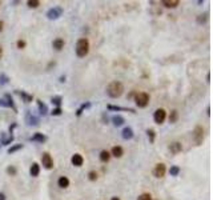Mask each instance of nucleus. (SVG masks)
Listing matches in <instances>:
<instances>
[{
  "label": "nucleus",
  "instance_id": "a211bd4d",
  "mask_svg": "<svg viewBox=\"0 0 213 200\" xmlns=\"http://www.w3.org/2000/svg\"><path fill=\"white\" fill-rule=\"evenodd\" d=\"M161 4L165 8H176L180 4V2L179 0H163Z\"/></svg>",
  "mask_w": 213,
  "mask_h": 200
},
{
  "label": "nucleus",
  "instance_id": "9b49d317",
  "mask_svg": "<svg viewBox=\"0 0 213 200\" xmlns=\"http://www.w3.org/2000/svg\"><path fill=\"white\" fill-rule=\"evenodd\" d=\"M27 123H28V126H39V118L33 116V115H31L29 111H27Z\"/></svg>",
  "mask_w": 213,
  "mask_h": 200
},
{
  "label": "nucleus",
  "instance_id": "5701e85b",
  "mask_svg": "<svg viewBox=\"0 0 213 200\" xmlns=\"http://www.w3.org/2000/svg\"><path fill=\"white\" fill-rule=\"evenodd\" d=\"M99 158H100V160H101L103 163H108V162H109V159H111V153H109V151H106V149L101 151Z\"/></svg>",
  "mask_w": 213,
  "mask_h": 200
},
{
  "label": "nucleus",
  "instance_id": "8fccbe9b",
  "mask_svg": "<svg viewBox=\"0 0 213 200\" xmlns=\"http://www.w3.org/2000/svg\"><path fill=\"white\" fill-rule=\"evenodd\" d=\"M0 4H2V3H0Z\"/></svg>",
  "mask_w": 213,
  "mask_h": 200
},
{
  "label": "nucleus",
  "instance_id": "412c9836",
  "mask_svg": "<svg viewBox=\"0 0 213 200\" xmlns=\"http://www.w3.org/2000/svg\"><path fill=\"white\" fill-rule=\"evenodd\" d=\"M112 123L116 127H120V126H123V124L125 123V119H124L123 116H120V115H115V116H112Z\"/></svg>",
  "mask_w": 213,
  "mask_h": 200
},
{
  "label": "nucleus",
  "instance_id": "393cba45",
  "mask_svg": "<svg viewBox=\"0 0 213 200\" xmlns=\"http://www.w3.org/2000/svg\"><path fill=\"white\" fill-rule=\"evenodd\" d=\"M20 149H23V144H15V145H12L11 148H8V153L12 155V153H15Z\"/></svg>",
  "mask_w": 213,
  "mask_h": 200
},
{
  "label": "nucleus",
  "instance_id": "a18cd8bd",
  "mask_svg": "<svg viewBox=\"0 0 213 200\" xmlns=\"http://www.w3.org/2000/svg\"><path fill=\"white\" fill-rule=\"evenodd\" d=\"M2 56H3V48L0 46V59H2Z\"/></svg>",
  "mask_w": 213,
  "mask_h": 200
},
{
  "label": "nucleus",
  "instance_id": "0eeeda50",
  "mask_svg": "<svg viewBox=\"0 0 213 200\" xmlns=\"http://www.w3.org/2000/svg\"><path fill=\"white\" fill-rule=\"evenodd\" d=\"M41 164L46 170H52L53 168V159L48 152H44L41 156Z\"/></svg>",
  "mask_w": 213,
  "mask_h": 200
},
{
  "label": "nucleus",
  "instance_id": "e433bc0d",
  "mask_svg": "<svg viewBox=\"0 0 213 200\" xmlns=\"http://www.w3.org/2000/svg\"><path fill=\"white\" fill-rule=\"evenodd\" d=\"M88 179H89L91 181H96L97 180V173H96V171H91L89 173H88Z\"/></svg>",
  "mask_w": 213,
  "mask_h": 200
},
{
  "label": "nucleus",
  "instance_id": "72a5a7b5",
  "mask_svg": "<svg viewBox=\"0 0 213 200\" xmlns=\"http://www.w3.org/2000/svg\"><path fill=\"white\" fill-rule=\"evenodd\" d=\"M8 82H10V78H8L7 75H4V73L0 75V86H6Z\"/></svg>",
  "mask_w": 213,
  "mask_h": 200
},
{
  "label": "nucleus",
  "instance_id": "6ab92c4d",
  "mask_svg": "<svg viewBox=\"0 0 213 200\" xmlns=\"http://www.w3.org/2000/svg\"><path fill=\"white\" fill-rule=\"evenodd\" d=\"M29 173H31V176H33V177L39 176V173H40V166H39L37 163H32V166H31V168H29Z\"/></svg>",
  "mask_w": 213,
  "mask_h": 200
},
{
  "label": "nucleus",
  "instance_id": "aec40b11",
  "mask_svg": "<svg viewBox=\"0 0 213 200\" xmlns=\"http://www.w3.org/2000/svg\"><path fill=\"white\" fill-rule=\"evenodd\" d=\"M57 184L60 188H67V187H69V179L67 176H60L57 180Z\"/></svg>",
  "mask_w": 213,
  "mask_h": 200
},
{
  "label": "nucleus",
  "instance_id": "f3484780",
  "mask_svg": "<svg viewBox=\"0 0 213 200\" xmlns=\"http://www.w3.org/2000/svg\"><path fill=\"white\" fill-rule=\"evenodd\" d=\"M29 140L31 141H37V143H44V141L47 140V136L43 135V133H40V132H36L32 137H29Z\"/></svg>",
  "mask_w": 213,
  "mask_h": 200
},
{
  "label": "nucleus",
  "instance_id": "bb28decb",
  "mask_svg": "<svg viewBox=\"0 0 213 200\" xmlns=\"http://www.w3.org/2000/svg\"><path fill=\"white\" fill-rule=\"evenodd\" d=\"M169 173H171V176H177L180 173V167L179 166H172L169 168Z\"/></svg>",
  "mask_w": 213,
  "mask_h": 200
},
{
  "label": "nucleus",
  "instance_id": "58836bf2",
  "mask_svg": "<svg viewBox=\"0 0 213 200\" xmlns=\"http://www.w3.org/2000/svg\"><path fill=\"white\" fill-rule=\"evenodd\" d=\"M16 46H17V48L19 50H23V48H25V46H27V43L24 42V40H17V43H16Z\"/></svg>",
  "mask_w": 213,
  "mask_h": 200
},
{
  "label": "nucleus",
  "instance_id": "b1692460",
  "mask_svg": "<svg viewBox=\"0 0 213 200\" xmlns=\"http://www.w3.org/2000/svg\"><path fill=\"white\" fill-rule=\"evenodd\" d=\"M177 119H179V112H177L176 109L171 111V113H169V123H176Z\"/></svg>",
  "mask_w": 213,
  "mask_h": 200
},
{
  "label": "nucleus",
  "instance_id": "4c0bfd02",
  "mask_svg": "<svg viewBox=\"0 0 213 200\" xmlns=\"http://www.w3.org/2000/svg\"><path fill=\"white\" fill-rule=\"evenodd\" d=\"M137 200H152V196H150V193H141Z\"/></svg>",
  "mask_w": 213,
  "mask_h": 200
},
{
  "label": "nucleus",
  "instance_id": "6e6552de",
  "mask_svg": "<svg viewBox=\"0 0 213 200\" xmlns=\"http://www.w3.org/2000/svg\"><path fill=\"white\" fill-rule=\"evenodd\" d=\"M165 173H167V167H165V164L164 163H159L154 166L153 168V175L156 176V177H164L165 176Z\"/></svg>",
  "mask_w": 213,
  "mask_h": 200
},
{
  "label": "nucleus",
  "instance_id": "473e14b6",
  "mask_svg": "<svg viewBox=\"0 0 213 200\" xmlns=\"http://www.w3.org/2000/svg\"><path fill=\"white\" fill-rule=\"evenodd\" d=\"M6 100L8 101V104H10V108H12L13 111H15V112H16V107H15V104H13V100H12V97L10 96V95H8V93H7V95H6Z\"/></svg>",
  "mask_w": 213,
  "mask_h": 200
},
{
  "label": "nucleus",
  "instance_id": "7ed1b4c3",
  "mask_svg": "<svg viewBox=\"0 0 213 200\" xmlns=\"http://www.w3.org/2000/svg\"><path fill=\"white\" fill-rule=\"evenodd\" d=\"M133 97H135V103L139 108H145L149 104V95L146 92H137Z\"/></svg>",
  "mask_w": 213,
  "mask_h": 200
},
{
  "label": "nucleus",
  "instance_id": "2f4dec72",
  "mask_svg": "<svg viewBox=\"0 0 213 200\" xmlns=\"http://www.w3.org/2000/svg\"><path fill=\"white\" fill-rule=\"evenodd\" d=\"M63 113V109H61V107H56V108H53L51 111V115L52 116H60V115Z\"/></svg>",
  "mask_w": 213,
  "mask_h": 200
},
{
  "label": "nucleus",
  "instance_id": "2eb2a0df",
  "mask_svg": "<svg viewBox=\"0 0 213 200\" xmlns=\"http://www.w3.org/2000/svg\"><path fill=\"white\" fill-rule=\"evenodd\" d=\"M111 156H115V158H121L124 155V149L121 148L120 145H115L112 149H111Z\"/></svg>",
  "mask_w": 213,
  "mask_h": 200
},
{
  "label": "nucleus",
  "instance_id": "a878e982",
  "mask_svg": "<svg viewBox=\"0 0 213 200\" xmlns=\"http://www.w3.org/2000/svg\"><path fill=\"white\" fill-rule=\"evenodd\" d=\"M87 108H91V103H89V101H88V103H84V104L80 105V108L76 111V116H80V115L83 113V111H84V109H87Z\"/></svg>",
  "mask_w": 213,
  "mask_h": 200
},
{
  "label": "nucleus",
  "instance_id": "f8f14e48",
  "mask_svg": "<svg viewBox=\"0 0 213 200\" xmlns=\"http://www.w3.org/2000/svg\"><path fill=\"white\" fill-rule=\"evenodd\" d=\"M121 136H123L124 140H131L132 137L135 136V133H133V130L131 127H125L123 130V132H121Z\"/></svg>",
  "mask_w": 213,
  "mask_h": 200
},
{
  "label": "nucleus",
  "instance_id": "c03bdc74",
  "mask_svg": "<svg viewBox=\"0 0 213 200\" xmlns=\"http://www.w3.org/2000/svg\"><path fill=\"white\" fill-rule=\"evenodd\" d=\"M206 82H208V83H209V82H211V75H209V73H208V75H206Z\"/></svg>",
  "mask_w": 213,
  "mask_h": 200
},
{
  "label": "nucleus",
  "instance_id": "20e7f679",
  "mask_svg": "<svg viewBox=\"0 0 213 200\" xmlns=\"http://www.w3.org/2000/svg\"><path fill=\"white\" fill-rule=\"evenodd\" d=\"M193 141L196 145H201L204 141V128L201 126H196L193 130Z\"/></svg>",
  "mask_w": 213,
  "mask_h": 200
},
{
  "label": "nucleus",
  "instance_id": "f03ea898",
  "mask_svg": "<svg viewBox=\"0 0 213 200\" xmlns=\"http://www.w3.org/2000/svg\"><path fill=\"white\" fill-rule=\"evenodd\" d=\"M75 50H76V55L79 57H85L88 55V52H89V42H88V39L85 38L79 39Z\"/></svg>",
  "mask_w": 213,
  "mask_h": 200
},
{
  "label": "nucleus",
  "instance_id": "de8ad7c7",
  "mask_svg": "<svg viewBox=\"0 0 213 200\" xmlns=\"http://www.w3.org/2000/svg\"><path fill=\"white\" fill-rule=\"evenodd\" d=\"M206 113L211 115V107H208V108H206Z\"/></svg>",
  "mask_w": 213,
  "mask_h": 200
},
{
  "label": "nucleus",
  "instance_id": "09e8293b",
  "mask_svg": "<svg viewBox=\"0 0 213 200\" xmlns=\"http://www.w3.org/2000/svg\"><path fill=\"white\" fill-rule=\"evenodd\" d=\"M111 200H120L119 198H116V196H115V198H112V199H111Z\"/></svg>",
  "mask_w": 213,
  "mask_h": 200
},
{
  "label": "nucleus",
  "instance_id": "9d476101",
  "mask_svg": "<svg viewBox=\"0 0 213 200\" xmlns=\"http://www.w3.org/2000/svg\"><path fill=\"white\" fill-rule=\"evenodd\" d=\"M169 151L173 155H177L183 151V145H181V143H179V141H173V143L169 144Z\"/></svg>",
  "mask_w": 213,
  "mask_h": 200
},
{
  "label": "nucleus",
  "instance_id": "cd10ccee",
  "mask_svg": "<svg viewBox=\"0 0 213 200\" xmlns=\"http://www.w3.org/2000/svg\"><path fill=\"white\" fill-rule=\"evenodd\" d=\"M51 101H52L53 105L60 107V105H61V101H63V99H61V96H53L52 99H51Z\"/></svg>",
  "mask_w": 213,
  "mask_h": 200
},
{
  "label": "nucleus",
  "instance_id": "37998d69",
  "mask_svg": "<svg viewBox=\"0 0 213 200\" xmlns=\"http://www.w3.org/2000/svg\"><path fill=\"white\" fill-rule=\"evenodd\" d=\"M3 27H4V21H2V20H0V32H2V31H3Z\"/></svg>",
  "mask_w": 213,
  "mask_h": 200
},
{
  "label": "nucleus",
  "instance_id": "ddd939ff",
  "mask_svg": "<svg viewBox=\"0 0 213 200\" xmlns=\"http://www.w3.org/2000/svg\"><path fill=\"white\" fill-rule=\"evenodd\" d=\"M16 93L21 97V99H23L24 103H31V101L33 100V96H32V95H29V93H27V92H24V91H19V90H16Z\"/></svg>",
  "mask_w": 213,
  "mask_h": 200
},
{
  "label": "nucleus",
  "instance_id": "79ce46f5",
  "mask_svg": "<svg viewBox=\"0 0 213 200\" xmlns=\"http://www.w3.org/2000/svg\"><path fill=\"white\" fill-rule=\"evenodd\" d=\"M0 200H7L6 199V195H4L3 192H0Z\"/></svg>",
  "mask_w": 213,
  "mask_h": 200
},
{
  "label": "nucleus",
  "instance_id": "f257e3e1",
  "mask_svg": "<svg viewBox=\"0 0 213 200\" xmlns=\"http://www.w3.org/2000/svg\"><path fill=\"white\" fill-rule=\"evenodd\" d=\"M124 93V86L121 82H112L106 87V95L112 99H117Z\"/></svg>",
  "mask_w": 213,
  "mask_h": 200
},
{
  "label": "nucleus",
  "instance_id": "c85d7f7f",
  "mask_svg": "<svg viewBox=\"0 0 213 200\" xmlns=\"http://www.w3.org/2000/svg\"><path fill=\"white\" fill-rule=\"evenodd\" d=\"M146 135H148V139L150 143H154V137H156V132L153 130H146Z\"/></svg>",
  "mask_w": 213,
  "mask_h": 200
},
{
  "label": "nucleus",
  "instance_id": "1a4fd4ad",
  "mask_svg": "<svg viewBox=\"0 0 213 200\" xmlns=\"http://www.w3.org/2000/svg\"><path fill=\"white\" fill-rule=\"evenodd\" d=\"M71 163H72L75 167H81L84 164V158L80 153H75L73 156L71 158Z\"/></svg>",
  "mask_w": 213,
  "mask_h": 200
},
{
  "label": "nucleus",
  "instance_id": "f704fd0d",
  "mask_svg": "<svg viewBox=\"0 0 213 200\" xmlns=\"http://www.w3.org/2000/svg\"><path fill=\"white\" fill-rule=\"evenodd\" d=\"M7 173H8V175H11V176H15L16 175V173H17V170H16V168L15 167H13V166H10V167H7Z\"/></svg>",
  "mask_w": 213,
  "mask_h": 200
},
{
  "label": "nucleus",
  "instance_id": "49530a36",
  "mask_svg": "<svg viewBox=\"0 0 213 200\" xmlns=\"http://www.w3.org/2000/svg\"><path fill=\"white\" fill-rule=\"evenodd\" d=\"M60 82L64 83V82H65V76H61V78H60Z\"/></svg>",
  "mask_w": 213,
  "mask_h": 200
},
{
  "label": "nucleus",
  "instance_id": "c756f323",
  "mask_svg": "<svg viewBox=\"0 0 213 200\" xmlns=\"http://www.w3.org/2000/svg\"><path fill=\"white\" fill-rule=\"evenodd\" d=\"M27 6L29 8H37L40 6V2L39 0H28V2H27Z\"/></svg>",
  "mask_w": 213,
  "mask_h": 200
},
{
  "label": "nucleus",
  "instance_id": "ea45409f",
  "mask_svg": "<svg viewBox=\"0 0 213 200\" xmlns=\"http://www.w3.org/2000/svg\"><path fill=\"white\" fill-rule=\"evenodd\" d=\"M0 105L6 107V108H10V104H8V101L6 99H0Z\"/></svg>",
  "mask_w": 213,
  "mask_h": 200
},
{
  "label": "nucleus",
  "instance_id": "7c9ffc66",
  "mask_svg": "<svg viewBox=\"0 0 213 200\" xmlns=\"http://www.w3.org/2000/svg\"><path fill=\"white\" fill-rule=\"evenodd\" d=\"M208 21V13H204V15H200L197 17V23L198 24H204V23H206Z\"/></svg>",
  "mask_w": 213,
  "mask_h": 200
},
{
  "label": "nucleus",
  "instance_id": "c9c22d12",
  "mask_svg": "<svg viewBox=\"0 0 213 200\" xmlns=\"http://www.w3.org/2000/svg\"><path fill=\"white\" fill-rule=\"evenodd\" d=\"M12 141H13V136L10 133V136H8L7 139H3V140H2V145H8V144H11Z\"/></svg>",
  "mask_w": 213,
  "mask_h": 200
},
{
  "label": "nucleus",
  "instance_id": "4be33fe9",
  "mask_svg": "<svg viewBox=\"0 0 213 200\" xmlns=\"http://www.w3.org/2000/svg\"><path fill=\"white\" fill-rule=\"evenodd\" d=\"M36 103H37V107H39V111H40V113H41L43 116H44V115H47L48 112H50V111H48V107H47V104H44L41 100H37Z\"/></svg>",
  "mask_w": 213,
  "mask_h": 200
},
{
  "label": "nucleus",
  "instance_id": "dca6fc26",
  "mask_svg": "<svg viewBox=\"0 0 213 200\" xmlns=\"http://www.w3.org/2000/svg\"><path fill=\"white\" fill-rule=\"evenodd\" d=\"M52 47L55 48L56 51H61L64 48V40L61 39V38H57V39H55L52 42Z\"/></svg>",
  "mask_w": 213,
  "mask_h": 200
},
{
  "label": "nucleus",
  "instance_id": "4468645a",
  "mask_svg": "<svg viewBox=\"0 0 213 200\" xmlns=\"http://www.w3.org/2000/svg\"><path fill=\"white\" fill-rule=\"evenodd\" d=\"M109 111H125V112H132V113H136V111L133 108H125V107H119V105H112V104H108L106 107Z\"/></svg>",
  "mask_w": 213,
  "mask_h": 200
},
{
  "label": "nucleus",
  "instance_id": "a19ab883",
  "mask_svg": "<svg viewBox=\"0 0 213 200\" xmlns=\"http://www.w3.org/2000/svg\"><path fill=\"white\" fill-rule=\"evenodd\" d=\"M16 126H17V124H16V123H13L12 126L10 127V132H11V133H12V131H13V130H15V128H16Z\"/></svg>",
  "mask_w": 213,
  "mask_h": 200
},
{
  "label": "nucleus",
  "instance_id": "423d86ee",
  "mask_svg": "<svg viewBox=\"0 0 213 200\" xmlns=\"http://www.w3.org/2000/svg\"><path fill=\"white\" fill-rule=\"evenodd\" d=\"M165 119H167V112H165V109L159 108V109L154 111V113H153V120H154V123H156V124H163L164 122H165Z\"/></svg>",
  "mask_w": 213,
  "mask_h": 200
},
{
  "label": "nucleus",
  "instance_id": "39448f33",
  "mask_svg": "<svg viewBox=\"0 0 213 200\" xmlns=\"http://www.w3.org/2000/svg\"><path fill=\"white\" fill-rule=\"evenodd\" d=\"M63 15V8L61 7H53V8H50L47 11V17L50 20H56Z\"/></svg>",
  "mask_w": 213,
  "mask_h": 200
}]
</instances>
